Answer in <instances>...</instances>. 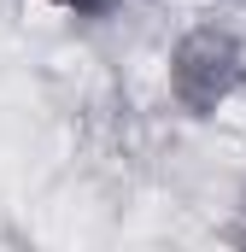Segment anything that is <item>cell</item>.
<instances>
[{"mask_svg":"<svg viewBox=\"0 0 246 252\" xmlns=\"http://www.w3.org/2000/svg\"><path fill=\"white\" fill-rule=\"evenodd\" d=\"M164 82H170V100L187 118H217L246 88V41L229 24H193L170 47Z\"/></svg>","mask_w":246,"mask_h":252,"instance_id":"cell-1","label":"cell"},{"mask_svg":"<svg viewBox=\"0 0 246 252\" xmlns=\"http://www.w3.org/2000/svg\"><path fill=\"white\" fill-rule=\"evenodd\" d=\"M47 6H59V12H70V18H112V12L129 6V0H47Z\"/></svg>","mask_w":246,"mask_h":252,"instance_id":"cell-2","label":"cell"}]
</instances>
